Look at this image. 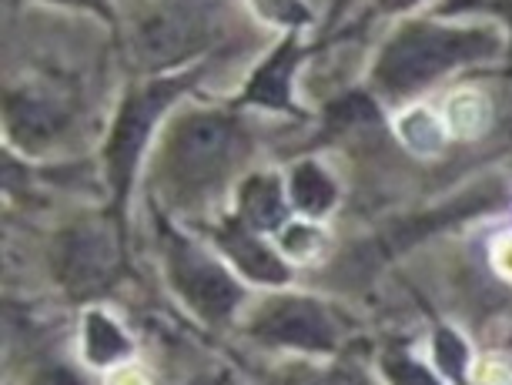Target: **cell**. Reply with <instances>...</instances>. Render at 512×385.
I'll return each mask as SVG.
<instances>
[{"label": "cell", "mask_w": 512, "mask_h": 385, "mask_svg": "<svg viewBox=\"0 0 512 385\" xmlns=\"http://www.w3.org/2000/svg\"><path fill=\"white\" fill-rule=\"evenodd\" d=\"M54 268L71 295H98L118 275V245L101 225H74L57 238Z\"/></svg>", "instance_id": "8992f818"}, {"label": "cell", "mask_w": 512, "mask_h": 385, "mask_svg": "<svg viewBox=\"0 0 512 385\" xmlns=\"http://www.w3.org/2000/svg\"><path fill=\"white\" fill-rule=\"evenodd\" d=\"M415 0H382V7H389V11H399V7H409Z\"/></svg>", "instance_id": "d6986e66"}, {"label": "cell", "mask_w": 512, "mask_h": 385, "mask_svg": "<svg viewBox=\"0 0 512 385\" xmlns=\"http://www.w3.org/2000/svg\"><path fill=\"white\" fill-rule=\"evenodd\" d=\"M496 37L486 31H459V27L439 24H409L395 34V41L385 47L375 77L385 91L409 94L415 88L432 84L439 74L452 71L459 64H469L476 57L492 54Z\"/></svg>", "instance_id": "7a4b0ae2"}, {"label": "cell", "mask_w": 512, "mask_h": 385, "mask_svg": "<svg viewBox=\"0 0 512 385\" xmlns=\"http://www.w3.org/2000/svg\"><path fill=\"white\" fill-rule=\"evenodd\" d=\"M486 124V101L479 98H459L452 104V128L462 134H476V128Z\"/></svg>", "instance_id": "e0dca14e"}, {"label": "cell", "mask_w": 512, "mask_h": 385, "mask_svg": "<svg viewBox=\"0 0 512 385\" xmlns=\"http://www.w3.org/2000/svg\"><path fill=\"white\" fill-rule=\"evenodd\" d=\"M318 245H322V231H315V228H288L285 231V248L295 258L315 255Z\"/></svg>", "instance_id": "ac0fdd59"}, {"label": "cell", "mask_w": 512, "mask_h": 385, "mask_svg": "<svg viewBox=\"0 0 512 385\" xmlns=\"http://www.w3.org/2000/svg\"><path fill=\"white\" fill-rule=\"evenodd\" d=\"M164 258H168L171 282L201 319L218 322L241 302V288L235 285V278L218 262H211L198 245H191L188 238L168 228H164Z\"/></svg>", "instance_id": "277c9868"}, {"label": "cell", "mask_w": 512, "mask_h": 385, "mask_svg": "<svg viewBox=\"0 0 512 385\" xmlns=\"http://www.w3.org/2000/svg\"><path fill=\"white\" fill-rule=\"evenodd\" d=\"M215 34L211 14L198 4H168L151 11L134 31V47L148 67H168L205 47Z\"/></svg>", "instance_id": "5b68a950"}, {"label": "cell", "mask_w": 512, "mask_h": 385, "mask_svg": "<svg viewBox=\"0 0 512 385\" xmlns=\"http://www.w3.org/2000/svg\"><path fill=\"white\" fill-rule=\"evenodd\" d=\"M84 355L91 365H114L131 355V339L104 312H91L84 322Z\"/></svg>", "instance_id": "7c38bea8"}, {"label": "cell", "mask_w": 512, "mask_h": 385, "mask_svg": "<svg viewBox=\"0 0 512 385\" xmlns=\"http://www.w3.org/2000/svg\"><path fill=\"white\" fill-rule=\"evenodd\" d=\"M255 335L272 345L305 352H332L335 349V322L312 298H278L258 315Z\"/></svg>", "instance_id": "52a82bcc"}, {"label": "cell", "mask_w": 512, "mask_h": 385, "mask_svg": "<svg viewBox=\"0 0 512 385\" xmlns=\"http://www.w3.org/2000/svg\"><path fill=\"white\" fill-rule=\"evenodd\" d=\"M218 245L225 248L231 262L248 278H255V282H272V285L288 282V265L278 262V258L251 235L245 228V221H228V225L218 231Z\"/></svg>", "instance_id": "9c48e42d"}, {"label": "cell", "mask_w": 512, "mask_h": 385, "mask_svg": "<svg viewBox=\"0 0 512 385\" xmlns=\"http://www.w3.org/2000/svg\"><path fill=\"white\" fill-rule=\"evenodd\" d=\"M84 4H94V7H101V11H104V0H84Z\"/></svg>", "instance_id": "ffe728a7"}, {"label": "cell", "mask_w": 512, "mask_h": 385, "mask_svg": "<svg viewBox=\"0 0 512 385\" xmlns=\"http://www.w3.org/2000/svg\"><path fill=\"white\" fill-rule=\"evenodd\" d=\"M255 4V11L265 17V21L272 24H305L308 21V7L302 0H251Z\"/></svg>", "instance_id": "2e32d148"}, {"label": "cell", "mask_w": 512, "mask_h": 385, "mask_svg": "<svg viewBox=\"0 0 512 385\" xmlns=\"http://www.w3.org/2000/svg\"><path fill=\"white\" fill-rule=\"evenodd\" d=\"M241 218L245 225L258 228V231H272L288 218V205L282 195V185L275 178H251L245 188H241Z\"/></svg>", "instance_id": "8fae6325"}, {"label": "cell", "mask_w": 512, "mask_h": 385, "mask_svg": "<svg viewBox=\"0 0 512 385\" xmlns=\"http://www.w3.org/2000/svg\"><path fill=\"white\" fill-rule=\"evenodd\" d=\"M241 151H245V131L231 114H188V118L175 124V131L168 134V144H164V181L181 198L205 195L208 188H215L235 168Z\"/></svg>", "instance_id": "6da1fadb"}, {"label": "cell", "mask_w": 512, "mask_h": 385, "mask_svg": "<svg viewBox=\"0 0 512 385\" xmlns=\"http://www.w3.org/2000/svg\"><path fill=\"white\" fill-rule=\"evenodd\" d=\"M292 201L305 215H325L335 205V185L318 165H298L292 175Z\"/></svg>", "instance_id": "4fadbf2b"}, {"label": "cell", "mask_w": 512, "mask_h": 385, "mask_svg": "<svg viewBox=\"0 0 512 385\" xmlns=\"http://www.w3.org/2000/svg\"><path fill=\"white\" fill-rule=\"evenodd\" d=\"M399 134L402 141L409 144L412 151L419 154H436L446 144V134H442V124L432 118L429 111H409L399 121Z\"/></svg>", "instance_id": "5bb4252c"}, {"label": "cell", "mask_w": 512, "mask_h": 385, "mask_svg": "<svg viewBox=\"0 0 512 385\" xmlns=\"http://www.w3.org/2000/svg\"><path fill=\"white\" fill-rule=\"evenodd\" d=\"M436 359H439V369H442V372H449L452 379H462V372H466L469 352H466V345H462V339H459L456 332L442 329V332L436 335Z\"/></svg>", "instance_id": "9a60e30c"}, {"label": "cell", "mask_w": 512, "mask_h": 385, "mask_svg": "<svg viewBox=\"0 0 512 385\" xmlns=\"http://www.w3.org/2000/svg\"><path fill=\"white\" fill-rule=\"evenodd\" d=\"M67 124V111L44 94H17L7 104V128L11 138L27 151H41Z\"/></svg>", "instance_id": "ba28073f"}, {"label": "cell", "mask_w": 512, "mask_h": 385, "mask_svg": "<svg viewBox=\"0 0 512 385\" xmlns=\"http://www.w3.org/2000/svg\"><path fill=\"white\" fill-rule=\"evenodd\" d=\"M298 57H302V51L295 47V41L278 47V51L272 54V61H268L265 67H258V74L251 77L245 101L262 104V108H275V111L292 108V91L288 88H292V74L298 67Z\"/></svg>", "instance_id": "30bf717a"}, {"label": "cell", "mask_w": 512, "mask_h": 385, "mask_svg": "<svg viewBox=\"0 0 512 385\" xmlns=\"http://www.w3.org/2000/svg\"><path fill=\"white\" fill-rule=\"evenodd\" d=\"M195 81V74H181V77H168V81H154L148 88L134 91L121 108V118L114 124V134H111V144H108V175H111V185H114V195L118 201L128 195L131 188V178H134V168H138V158L144 151V144L151 138V128L154 121L161 118L164 108L178 98L188 84Z\"/></svg>", "instance_id": "3957f363"}]
</instances>
